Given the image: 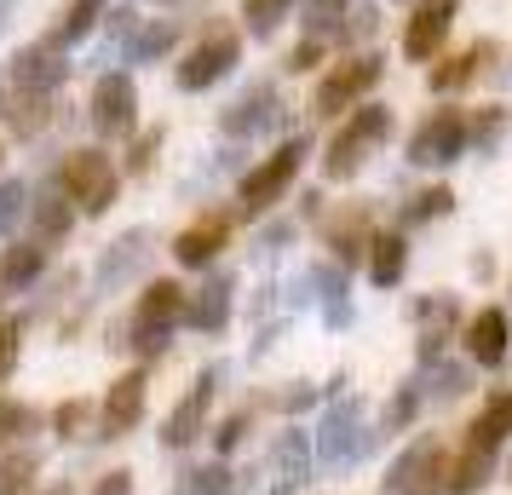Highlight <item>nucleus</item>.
Returning <instances> with one entry per match:
<instances>
[{"label":"nucleus","instance_id":"3","mask_svg":"<svg viewBox=\"0 0 512 495\" xmlns=\"http://www.w3.org/2000/svg\"><path fill=\"white\" fill-rule=\"evenodd\" d=\"M300 167H305V139H288L277 156H265V162L242 179V190H236V196H242V213H265L271 202H282V190L294 185Z\"/></svg>","mask_w":512,"mask_h":495},{"label":"nucleus","instance_id":"1","mask_svg":"<svg viewBox=\"0 0 512 495\" xmlns=\"http://www.w3.org/2000/svg\"><path fill=\"white\" fill-rule=\"evenodd\" d=\"M386 139H392V110H386V104H363V110L334 133L323 173L328 179H351V173L363 167V156H369L374 144H386Z\"/></svg>","mask_w":512,"mask_h":495},{"label":"nucleus","instance_id":"5","mask_svg":"<svg viewBox=\"0 0 512 495\" xmlns=\"http://www.w3.org/2000/svg\"><path fill=\"white\" fill-rule=\"evenodd\" d=\"M64 196H70L75 208L104 213L116 202V167L104 162L98 150H75L70 162H64Z\"/></svg>","mask_w":512,"mask_h":495},{"label":"nucleus","instance_id":"43","mask_svg":"<svg viewBox=\"0 0 512 495\" xmlns=\"http://www.w3.org/2000/svg\"><path fill=\"white\" fill-rule=\"evenodd\" d=\"M93 495H133V472H104L93 484Z\"/></svg>","mask_w":512,"mask_h":495},{"label":"nucleus","instance_id":"42","mask_svg":"<svg viewBox=\"0 0 512 495\" xmlns=\"http://www.w3.org/2000/svg\"><path fill=\"white\" fill-rule=\"evenodd\" d=\"M12 363H18V323H0V380L12 375Z\"/></svg>","mask_w":512,"mask_h":495},{"label":"nucleus","instance_id":"32","mask_svg":"<svg viewBox=\"0 0 512 495\" xmlns=\"http://www.w3.org/2000/svg\"><path fill=\"white\" fill-rule=\"evenodd\" d=\"M98 18H104V0H75V6H70V18L58 24V47L81 41V35H87V29L98 24Z\"/></svg>","mask_w":512,"mask_h":495},{"label":"nucleus","instance_id":"4","mask_svg":"<svg viewBox=\"0 0 512 495\" xmlns=\"http://www.w3.org/2000/svg\"><path fill=\"white\" fill-rule=\"evenodd\" d=\"M466 156V116L461 110H432L409 139V162L415 167H449Z\"/></svg>","mask_w":512,"mask_h":495},{"label":"nucleus","instance_id":"40","mask_svg":"<svg viewBox=\"0 0 512 495\" xmlns=\"http://www.w3.org/2000/svg\"><path fill=\"white\" fill-rule=\"evenodd\" d=\"M35 225H41V236H64L70 231V208H64L58 196H47V202L35 208Z\"/></svg>","mask_w":512,"mask_h":495},{"label":"nucleus","instance_id":"22","mask_svg":"<svg viewBox=\"0 0 512 495\" xmlns=\"http://www.w3.org/2000/svg\"><path fill=\"white\" fill-rule=\"evenodd\" d=\"M225 236H231V225L213 213V219H202V225H190V231H179V242H173V254H179V265H208L219 248H225Z\"/></svg>","mask_w":512,"mask_h":495},{"label":"nucleus","instance_id":"36","mask_svg":"<svg viewBox=\"0 0 512 495\" xmlns=\"http://www.w3.org/2000/svg\"><path fill=\"white\" fill-rule=\"evenodd\" d=\"M52 110H47V93H29V98H18V110H12V127L18 133H41V121H47Z\"/></svg>","mask_w":512,"mask_h":495},{"label":"nucleus","instance_id":"14","mask_svg":"<svg viewBox=\"0 0 512 495\" xmlns=\"http://www.w3.org/2000/svg\"><path fill=\"white\" fill-rule=\"evenodd\" d=\"M144 415V375H121L110 386V398H104V415H98V438H127Z\"/></svg>","mask_w":512,"mask_h":495},{"label":"nucleus","instance_id":"8","mask_svg":"<svg viewBox=\"0 0 512 495\" xmlns=\"http://www.w3.org/2000/svg\"><path fill=\"white\" fill-rule=\"evenodd\" d=\"M443 449L432 444V438H420V444H409L403 455H397V467L386 472V495H438L443 484Z\"/></svg>","mask_w":512,"mask_h":495},{"label":"nucleus","instance_id":"46","mask_svg":"<svg viewBox=\"0 0 512 495\" xmlns=\"http://www.w3.org/2000/svg\"><path fill=\"white\" fill-rule=\"evenodd\" d=\"M242 426H248V415H231V421L219 426V449H231L236 438H242Z\"/></svg>","mask_w":512,"mask_h":495},{"label":"nucleus","instance_id":"27","mask_svg":"<svg viewBox=\"0 0 512 495\" xmlns=\"http://www.w3.org/2000/svg\"><path fill=\"white\" fill-rule=\"evenodd\" d=\"M346 12H351V0H305V29H311V41L340 35V29H346Z\"/></svg>","mask_w":512,"mask_h":495},{"label":"nucleus","instance_id":"12","mask_svg":"<svg viewBox=\"0 0 512 495\" xmlns=\"http://www.w3.org/2000/svg\"><path fill=\"white\" fill-rule=\"evenodd\" d=\"M213 386H219V369H202V375H196V386H190V398L179 403V409L167 415V426H162V444H167V449L196 444V432H202V421H208Z\"/></svg>","mask_w":512,"mask_h":495},{"label":"nucleus","instance_id":"2","mask_svg":"<svg viewBox=\"0 0 512 495\" xmlns=\"http://www.w3.org/2000/svg\"><path fill=\"white\" fill-rule=\"evenodd\" d=\"M369 449V432H363V403L357 398H334L323 415V432H317V461H323L328 472H346L357 455Z\"/></svg>","mask_w":512,"mask_h":495},{"label":"nucleus","instance_id":"13","mask_svg":"<svg viewBox=\"0 0 512 495\" xmlns=\"http://www.w3.org/2000/svg\"><path fill=\"white\" fill-rule=\"evenodd\" d=\"M277 121H282L277 87H248V98H236L231 110H225V133H231V139H254V133L277 127Z\"/></svg>","mask_w":512,"mask_h":495},{"label":"nucleus","instance_id":"10","mask_svg":"<svg viewBox=\"0 0 512 495\" xmlns=\"http://www.w3.org/2000/svg\"><path fill=\"white\" fill-rule=\"evenodd\" d=\"M449 24H455V0H420L409 29H403V52H409L415 64H426V58L449 41Z\"/></svg>","mask_w":512,"mask_h":495},{"label":"nucleus","instance_id":"25","mask_svg":"<svg viewBox=\"0 0 512 495\" xmlns=\"http://www.w3.org/2000/svg\"><path fill=\"white\" fill-rule=\"evenodd\" d=\"M403 260H409V242L403 236H369V277L380 288H392L403 277Z\"/></svg>","mask_w":512,"mask_h":495},{"label":"nucleus","instance_id":"16","mask_svg":"<svg viewBox=\"0 0 512 495\" xmlns=\"http://www.w3.org/2000/svg\"><path fill=\"white\" fill-rule=\"evenodd\" d=\"M133 110H139V93L127 75H104L93 87V127L98 133H127L133 127Z\"/></svg>","mask_w":512,"mask_h":495},{"label":"nucleus","instance_id":"47","mask_svg":"<svg viewBox=\"0 0 512 495\" xmlns=\"http://www.w3.org/2000/svg\"><path fill=\"white\" fill-rule=\"evenodd\" d=\"M6 18H12V0H0V29H6Z\"/></svg>","mask_w":512,"mask_h":495},{"label":"nucleus","instance_id":"33","mask_svg":"<svg viewBox=\"0 0 512 495\" xmlns=\"http://www.w3.org/2000/svg\"><path fill=\"white\" fill-rule=\"evenodd\" d=\"M334 248H340V260H357V254L369 248V219H363V213L340 219V225H334Z\"/></svg>","mask_w":512,"mask_h":495},{"label":"nucleus","instance_id":"37","mask_svg":"<svg viewBox=\"0 0 512 495\" xmlns=\"http://www.w3.org/2000/svg\"><path fill=\"white\" fill-rule=\"evenodd\" d=\"M29 426H35V409L0 398V444H12V438H18V432H29Z\"/></svg>","mask_w":512,"mask_h":495},{"label":"nucleus","instance_id":"9","mask_svg":"<svg viewBox=\"0 0 512 495\" xmlns=\"http://www.w3.org/2000/svg\"><path fill=\"white\" fill-rule=\"evenodd\" d=\"M236 58H242V41H236V35H208L196 52H185V64H179V87H185V93H202V87H213L219 75L236 70Z\"/></svg>","mask_w":512,"mask_h":495},{"label":"nucleus","instance_id":"38","mask_svg":"<svg viewBox=\"0 0 512 495\" xmlns=\"http://www.w3.org/2000/svg\"><path fill=\"white\" fill-rule=\"evenodd\" d=\"M24 219V185L18 179H0V236Z\"/></svg>","mask_w":512,"mask_h":495},{"label":"nucleus","instance_id":"23","mask_svg":"<svg viewBox=\"0 0 512 495\" xmlns=\"http://www.w3.org/2000/svg\"><path fill=\"white\" fill-rule=\"evenodd\" d=\"M489 58H495V41H478V47H466L461 58H449L443 70H432V87H438V93H455V87H466L472 75H484V70H489Z\"/></svg>","mask_w":512,"mask_h":495},{"label":"nucleus","instance_id":"18","mask_svg":"<svg viewBox=\"0 0 512 495\" xmlns=\"http://www.w3.org/2000/svg\"><path fill=\"white\" fill-rule=\"evenodd\" d=\"M512 438V392H495V398L478 409V421H472V432H466V449L472 455H501V444Z\"/></svg>","mask_w":512,"mask_h":495},{"label":"nucleus","instance_id":"31","mask_svg":"<svg viewBox=\"0 0 512 495\" xmlns=\"http://www.w3.org/2000/svg\"><path fill=\"white\" fill-rule=\"evenodd\" d=\"M294 12V0H242V18L254 35H277V24Z\"/></svg>","mask_w":512,"mask_h":495},{"label":"nucleus","instance_id":"44","mask_svg":"<svg viewBox=\"0 0 512 495\" xmlns=\"http://www.w3.org/2000/svg\"><path fill=\"white\" fill-rule=\"evenodd\" d=\"M81 415H87L81 403H64V409H58V438H81V432H75V426H81Z\"/></svg>","mask_w":512,"mask_h":495},{"label":"nucleus","instance_id":"26","mask_svg":"<svg viewBox=\"0 0 512 495\" xmlns=\"http://www.w3.org/2000/svg\"><path fill=\"white\" fill-rule=\"evenodd\" d=\"M173 41H179V24H144L139 35H133V41H127V58H133V64H156V58H162V52H173Z\"/></svg>","mask_w":512,"mask_h":495},{"label":"nucleus","instance_id":"11","mask_svg":"<svg viewBox=\"0 0 512 495\" xmlns=\"http://www.w3.org/2000/svg\"><path fill=\"white\" fill-rule=\"evenodd\" d=\"M144 254H150V236H144V231L116 236V242L104 248V260H98V271H93V288H98V294H116V288H127L133 277H139Z\"/></svg>","mask_w":512,"mask_h":495},{"label":"nucleus","instance_id":"21","mask_svg":"<svg viewBox=\"0 0 512 495\" xmlns=\"http://www.w3.org/2000/svg\"><path fill=\"white\" fill-rule=\"evenodd\" d=\"M455 294H432V300H420L415 306V323H420V357L426 363H438L443 340H449V329H455Z\"/></svg>","mask_w":512,"mask_h":495},{"label":"nucleus","instance_id":"17","mask_svg":"<svg viewBox=\"0 0 512 495\" xmlns=\"http://www.w3.org/2000/svg\"><path fill=\"white\" fill-rule=\"evenodd\" d=\"M305 478H311V438L294 426V432H282L277 449H271V495H294Z\"/></svg>","mask_w":512,"mask_h":495},{"label":"nucleus","instance_id":"30","mask_svg":"<svg viewBox=\"0 0 512 495\" xmlns=\"http://www.w3.org/2000/svg\"><path fill=\"white\" fill-rule=\"evenodd\" d=\"M501 133H507V110H501V104H484L478 116L466 121V144H478V150H495Z\"/></svg>","mask_w":512,"mask_h":495},{"label":"nucleus","instance_id":"15","mask_svg":"<svg viewBox=\"0 0 512 495\" xmlns=\"http://www.w3.org/2000/svg\"><path fill=\"white\" fill-rule=\"evenodd\" d=\"M507 340H512V323L501 306H484L466 323V352H472V363H484V369H501L507 363Z\"/></svg>","mask_w":512,"mask_h":495},{"label":"nucleus","instance_id":"45","mask_svg":"<svg viewBox=\"0 0 512 495\" xmlns=\"http://www.w3.org/2000/svg\"><path fill=\"white\" fill-rule=\"evenodd\" d=\"M317 52H323V41H305V47L288 58V70H311V64H317Z\"/></svg>","mask_w":512,"mask_h":495},{"label":"nucleus","instance_id":"6","mask_svg":"<svg viewBox=\"0 0 512 495\" xmlns=\"http://www.w3.org/2000/svg\"><path fill=\"white\" fill-rule=\"evenodd\" d=\"M179 317H185V288L179 283H150L144 288V300H139V317H133V346L162 352Z\"/></svg>","mask_w":512,"mask_h":495},{"label":"nucleus","instance_id":"29","mask_svg":"<svg viewBox=\"0 0 512 495\" xmlns=\"http://www.w3.org/2000/svg\"><path fill=\"white\" fill-rule=\"evenodd\" d=\"M173 495H242V484H236L231 467H202V472H190Z\"/></svg>","mask_w":512,"mask_h":495},{"label":"nucleus","instance_id":"39","mask_svg":"<svg viewBox=\"0 0 512 495\" xmlns=\"http://www.w3.org/2000/svg\"><path fill=\"white\" fill-rule=\"evenodd\" d=\"M455 208V196H449V190H420L415 202H409V219H443V213Z\"/></svg>","mask_w":512,"mask_h":495},{"label":"nucleus","instance_id":"7","mask_svg":"<svg viewBox=\"0 0 512 495\" xmlns=\"http://www.w3.org/2000/svg\"><path fill=\"white\" fill-rule=\"evenodd\" d=\"M374 81H380V58H346V64H334V70L323 75V87H317V98H311V110L317 116H340V110H351L357 98L369 93Z\"/></svg>","mask_w":512,"mask_h":495},{"label":"nucleus","instance_id":"19","mask_svg":"<svg viewBox=\"0 0 512 495\" xmlns=\"http://www.w3.org/2000/svg\"><path fill=\"white\" fill-rule=\"evenodd\" d=\"M64 75H70V64H64L52 47H24L18 58H12V81H18L24 93H52Z\"/></svg>","mask_w":512,"mask_h":495},{"label":"nucleus","instance_id":"41","mask_svg":"<svg viewBox=\"0 0 512 495\" xmlns=\"http://www.w3.org/2000/svg\"><path fill=\"white\" fill-rule=\"evenodd\" d=\"M340 35H346V41H357V35H374V6H369V0H357V6H351V24L340 29Z\"/></svg>","mask_w":512,"mask_h":495},{"label":"nucleus","instance_id":"20","mask_svg":"<svg viewBox=\"0 0 512 495\" xmlns=\"http://www.w3.org/2000/svg\"><path fill=\"white\" fill-rule=\"evenodd\" d=\"M231 294H236L231 277H208V283L196 288V300H185V317L202 334H219L225 323H231Z\"/></svg>","mask_w":512,"mask_h":495},{"label":"nucleus","instance_id":"28","mask_svg":"<svg viewBox=\"0 0 512 495\" xmlns=\"http://www.w3.org/2000/svg\"><path fill=\"white\" fill-rule=\"evenodd\" d=\"M317 294H323V311H328V323H334V329H340V323H351L346 277H340L334 265H323V271H317Z\"/></svg>","mask_w":512,"mask_h":495},{"label":"nucleus","instance_id":"34","mask_svg":"<svg viewBox=\"0 0 512 495\" xmlns=\"http://www.w3.org/2000/svg\"><path fill=\"white\" fill-rule=\"evenodd\" d=\"M415 415H420V380H409V386H397L392 409H386V432H403Z\"/></svg>","mask_w":512,"mask_h":495},{"label":"nucleus","instance_id":"24","mask_svg":"<svg viewBox=\"0 0 512 495\" xmlns=\"http://www.w3.org/2000/svg\"><path fill=\"white\" fill-rule=\"evenodd\" d=\"M41 271H47V248H41V242H18V248H6V260H0V288H29Z\"/></svg>","mask_w":512,"mask_h":495},{"label":"nucleus","instance_id":"48","mask_svg":"<svg viewBox=\"0 0 512 495\" xmlns=\"http://www.w3.org/2000/svg\"><path fill=\"white\" fill-rule=\"evenodd\" d=\"M52 495H64V490H52Z\"/></svg>","mask_w":512,"mask_h":495},{"label":"nucleus","instance_id":"35","mask_svg":"<svg viewBox=\"0 0 512 495\" xmlns=\"http://www.w3.org/2000/svg\"><path fill=\"white\" fill-rule=\"evenodd\" d=\"M35 478V455H6L0 461V495H24Z\"/></svg>","mask_w":512,"mask_h":495}]
</instances>
